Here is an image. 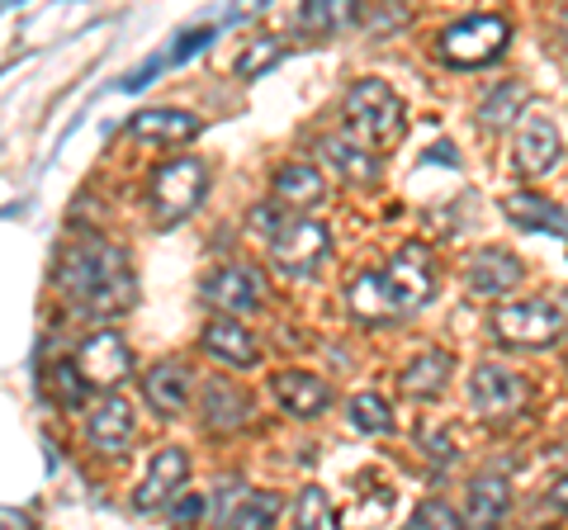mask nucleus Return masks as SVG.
<instances>
[{"label": "nucleus", "instance_id": "1", "mask_svg": "<svg viewBox=\"0 0 568 530\" xmlns=\"http://www.w3.org/2000/svg\"><path fill=\"white\" fill-rule=\"evenodd\" d=\"M58 285L85 317H123L138 304V279L129 252L104 237H81L71 242L58 261Z\"/></svg>", "mask_w": 568, "mask_h": 530}, {"label": "nucleus", "instance_id": "2", "mask_svg": "<svg viewBox=\"0 0 568 530\" xmlns=\"http://www.w3.org/2000/svg\"><path fill=\"white\" fill-rule=\"evenodd\" d=\"M440 289V271H436V256L426 246L407 242L403 252L388 261V271L379 275H355L346 285V304L361 323H384L394 313H413L422 304H432Z\"/></svg>", "mask_w": 568, "mask_h": 530}, {"label": "nucleus", "instance_id": "3", "mask_svg": "<svg viewBox=\"0 0 568 530\" xmlns=\"http://www.w3.org/2000/svg\"><path fill=\"white\" fill-rule=\"evenodd\" d=\"M346 123L361 143L375 147H394L403 137V100L388 81L379 77H361L346 91Z\"/></svg>", "mask_w": 568, "mask_h": 530}, {"label": "nucleus", "instance_id": "4", "mask_svg": "<svg viewBox=\"0 0 568 530\" xmlns=\"http://www.w3.org/2000/svg\"><path fill=\"white\" fill-rule=\"evenodd\" d=\"M209 194V166L200 156H171L166 166H156L152 175V218L171 227V223H185L200 200Z\"/></svg>", "mask_w": 568, "mask_h": 530}, {"label": "nucleus", "instance_id": "5", "mask_svg": "<svg viewBox=\"0 0 568 530\" xmlns=\"http://www.w3.org/2000/svg\"><path fill=\"white\" fill-rule=\"evenodd\" d=\"M511 43V24L503 14H469V20H455L446 33H440V62L450 67H488L507 52Z\"/></svg>", "mask_w": 568, "mask_h": 530}, {"label": "nucleus", "instance_id": "6", "mask_svg": "<svg viewBox=\"0 0 568 530\" xmlns=\"http://www.w3.org/2000/svg\"><path fill=\"white\" fill-rule=\"evenodd\" d=\"M332 256V227L317 218H290L271 237V265L290 279H308Z\"/></svg>", "mask_w": 568, "mask_h": 530}, {"label": "nucleus", "instance_id": "7", "mask_svg": "<svg viewBox=\"0 0 568 530\" xmlns=\"http://www.w3.org/2000/svg\"><path fill=\"white\" fill-rule=\"evenodd\" d=\"M493 332L507 346L521 350H545L564 337V308L549 298H521V304H503L493 317Z\"/></svg>", "mask_w": 568, "mask_h": 530}, {"label": "nucleus", "instance_id": "8", "mask_svg": "<svg viewBox=\"0 0 568 530\" xmlns=\"http://www.w3.org/2000/svg\"><path fill=\"white\" fill-rule=\"evenodd\" d=\"M71 365H77V375L85 379V388H100V394L110 398L114 388L133 375V350H129V342H123L119 332L104 327V332H91V337H81Z\"/></svg>", "mask_w": 568, "mask_h": 530}, {"label": "nucleus", "instance_id": "9", "mask_svg": "<svg viewBox=\"0 0 568 530\" xmlns=\"http://www.w3.org/2000/svg\"><path fill=\"white\" fill-rule=\"evenodd\" d=\"M469 402L478 417L488 421H507L511 412L526 408V379L511 375L507 365H478L469 379Z\"/></svg>", "mask_w": 568, "mask_h": 530}, {"label": "nucleus", "instance_id": "10", "mask_svg": "<svg viewBox=\"0 0 568 530\" xmlns=\"http://www.w3.org/2000/svg\"><path fill=\"white\" fill-rule=\"evenodd\" d=\"M559 123L545 110H526L517 123V171L521 175H549L559 166Z\"/></svg>", "mask_w": 568, "mask_h": 530}, {"label": "nucleus", "instance_id": "11", "mask_svg": "<svg viewBox=\"0 0 568 530\" xmlns=\"http://www.w3.org/2000/svg\"><path fill=\"white\" fill-rule=\"evenodd\" d=\"M185 483H190V455H185L181 446L156 450L148 479H142L138 492H133V507H138V511L166 507V502H175V498H185Z\"/></svg>", "mask_w": 568, "mask_h": 530}, {"label": "nucleus", "instance_id": "12", "mask_svg": "<svg viewBox=\"0 0 568 530\" xmlns=\"http://www.w3.org/2000/svg\"><path fill=\"white\" fill-rule=\"evenodd\" d=\"M85 440L100 450V455H123L138 440V417H133V408L123 402L119 394H110V398H100L91 412H85Z\"/></svg>", "mask_w": 568, "mask_h": 530}, {"label": "nucleus", "instance_id": "13", "mask_svg": "<svg viewBox=\"0 0 568 530\" xmlns=\"http://www.w3.org/2000/svg\"><path fill=\"white\" fill-rule=\"evenodd\" d=\"M204 298L213 308H223L227 317H242V313H256L261 308V279L252 265H223L204 279Z\"/></svg>", "mask_w": 568, "mask_h": 530}, {"label": "nucleus", "instance_id": "14", "mask_svg": "<svg viewBox=\"0 0 568 530\" xmlns=\"http://www.w3.org/2000/svg\"><path fill=\"white\" fill-rule=\"evenodd\" d=\"M511 507V483L503 473H478L465 498V526L469 530H497Z\"/></svg>", "mask_w": 568, "mask_h": 530}, {"label": "nucleus", "instance_id": "15", "mask_svg": "<svg viewBox=\"0 0 568 530\" xmlns=\"http://www.w3.org/2000/svg\"><path fill=\"white\" fill-rule=\"evenodd\" d=\"M517 285H521V261L503 252V246H484V252L469 256V289L474 294L497 298V294H511Z\"/></svg>", "mask_w": 568, "mask_h": 530}, {"label": "nucleus", "instance_id": "16", "mask_svg": "<svg viewBox=\"0 0 568 530\" xmlns=\"http://www.w3.org/2000/svg\"><path fill=\"white\" fill-rule=\"evenodd\" d=\"M204 350H209L213 360L233 365V369H252V365L261 360L256 337L237 323V317H219V323H209V327H204Z\"/></svg>", "mask_w": 568, "mask_h": 530}, {"label": "nucleus", "instance_id": "17", "mask_svg": "<svg viewBox=\"0 0 568 530\" xmlns=\"http://www.w3.org/2000/svg\"><path fill=\"white\" fill-rule=\"evenodd\" d=\"M200 129L204 123L194 114H185V110H142L129 123V133L138 137V143H162V147L190 143V137H200Z\"/></svg>", "mask_w": 568, "mask_h": 530}, {"label": "nucleus", "instance_id": "18", "mask_svg": "<svg viewBox=\"0 0 568 530\" xmlns=\"http://www.w3.org/2000/svg\"><path fill=\"white\" fill-rule=\"evenodd\" d=\"M142 394H148L152 412H162V417L185 412V402H190V369H185V365H175V360L152 365V369H148V379H142Z\"/></svg>", "mask_w": 568, "mask_h": 530}, {"label": "nucleus", "instance_id": "19", "mask_svg": "<svg viewBox=\"0 0 568 530\" xmlns=\"http://www.w3.org/2000/svg\"><path fill=\"white\" fill-rule=\"evenodd\" d=\"M275 398L284 402V412H294V417H317L332 402L327 384L308 375V369H284V375H275Z\"/></svg>", "mask_w": 568, "mask_h": 530}, {"label": "nucleus", "instance_id": "20", "mask_svg": "<svg viewBox=\"0 0 568 530\" xmlns=\"http://www.w3.org/2000/svg\"><path fill=\"white\" fill-rule=\"evenodd\" d=\"M503 214L521 227V233H564L568 237V208L540 200V194H507Z\"/></svg>", "mask_w": 568, "mask_h": 530}, {"label": "nucleus", "instance_id": "21", "mask_svg": "<svg viewBox=\"0 0 568 530\" xmlns=\"http://www.w3.org/2000/svg\"><path fill=\"white\" fill-rule=\"evenodd\" d=\"M323 194H327L323 171L308 166V162H294V166H284L275 175V204L280 208H294V214H304V208H313Z\"/></svg>", "mask_w": 568, "mask_h": 530}, {"label": "nucleus", "instance_id": "22", "mask_svg": "<svg viewBox=\"0 0 568 530\" xmlns=\"http://www.w3.org/2000/svg\"><path fill=\"white\" fill-rule=\"evenodd\" d=\"M246 417H252V398H246L237 384L209 379V388H204V427H213V431H237Z\"/></svg>", "mask_w": 568, "mask_h": 530}, {"label": "nucleus", "instance_id": "23", "mask_svg": "<svg viewBox=\"0 0 568 530\" xmlns=\"http://www.w3.org/2000/svg\"><path fill=\"white\" fill-rule=\"evenodd\" d=\"M450 369H455L450 350H436V346H432V350H422V356L403 369L398 384H403V394H413V398H432V394H440V388H446Z\"/></svg>", "mask_w": 568, "mask_h": 530}, {"label": "nucleus", "instance_id": "24", "mask_svg": "<svg viewBox=\"0 0 568 530\" xmlns=\"http://www.w3.org/2000/svg\"><path fill=\"white\" fill-rule=\"evenodd\" d=\"M317 156H323V162L332 166V171H342L346 181H375V156H369L361 143H355V137H323V143H317Z\"/></svg>", "mask_w": 568, "mask_h": 530}, {"label": "nucleus", "instance_id": "25", "mask_svg": "<svg viewBox=\"0 0 568 530\" xmlns=\"http://www.w3.org/2000/svg\"><path fill=\"white\" fill-rule=\"evenodd\" d=\"M355 20H365V10L351 6V0H308V6L298 10V29L304 33H332Z\"/></svg>", "mask_w": 568, "mask_h": 530}, {"label": "nucleus", "instance_id": "26", "mask_svg": "<svg viewBox=\"0 0 568 530\" xmlns=\"http://www.w3.org/2000/svg\"><path fill=\"white\" fill-rule=\"evenodd\" d=\"M280 517V498L275 492H242L233 517H227V530H271Z\"/></svg>", "mask_w": 568, "mask_h": 530}, {"label": "nucleus", "instance_id": "27", "mask_svg": "<svg viewBox=\"0 0 568 530\" xmlns=\"http://www.w3.org/2000/svg\"><path fill=\"white\" fill-rule=\"evenodd\" d=\"M521 104H526V85L507 81V85H497L484 104H478V119H484V129H507V123L521 114Z\"/></svg>", "mask_w": 568, "mask_h": 530}, {"label": "nucleus", "instance_id": "28", "mask_svg": "<svg viewBox=\"0 0 568 530\" xmlns=\"http://www.w3.org/2000/svg\"><path fill=\"white\" fill-rule=\"evenodd\" d=\"M346 412H351V427L365 431V436H384L394 427V412H388V402L379 394H355Z\"/></svg>", "mask_w": 568, "mask_h": 530}, {"label": "nucleus", "instance_id": "29", "mask_svg": "<svg viewBox=\"0 0 568 530\" xmlns=\"http://www.w3.org/2000/svg\"><path fill=\"white\" fill-rule=\"evenodd\" d=\"M280 58H284V43H280V39H256V43H246V48H242V58H237V77L256 81V77L271 72Z\"/></svg>", "mask_w": 568, "mask_h": 530}, {"label": "nucleus", "instance_id": "30", "mask_svg": "<svg viewBox=\"0 0 568 530\" xmlns=\"http://www.w3.org/2000/svg\"><path fill=\"white\" fill-rule=\"evenodd\" d=\"M332 526V507L323 488H304L294 502V530H327Z\"/></svg>", "mask_w": 568, "mask_h": 530}, {"label": "nucleus", "instance_id": "31", "mask_svg": "<svg viewBox=\"0 0 568 530\" xmlns=\"http://www.w3.org/2000/svg\"><path fill=\"white\" fill-rule=\"evenodd\" d=\"M403 530H459V517L440 498H426V502H417L413 517L403 521Z\"/></svg>", "mask_w": 568, "mask_h": 530}, {"label": "nucleus", "instance_id": "32", "mask_svg": "<svg viewBox=\"0 0 568 530\" xmlns=\"http://www.w3.org/2000/svg\"><path fill=\"white\" fill-rule=\"evenodd\" d=\"M52 384H58L62 402H81V394H85V379L77 375V365H71V360H62L58 369H52Z\"/></svg>", "mask_w": 568, "mask_h": 530}, {"label": "nucleus", "instance_id": "33", "mask_svg": "<svg viewBox=\"0 0 568 530\" xmlns=\"http://www.w3.org/2000/svg\"><path fill=\"white\" fill-rule=\"evenodd\" d=\"M204 43H213V29H190V33H181V48H171L166 52V67H181L185 58H194Z\"/></svg>", "mask_w": 568, "mask_h": 530}, {"label": "nucleus", "instance_id": "34", "mask_svg": "<svg viewBox=\"0 0 568 530\" xmlns=\"http://www.w3.org/2000/svg\"><path fill=\"white\" fill-rule=\"evenodd\" d=\"M200 517H204V498H181V507L171 511V521H175V526H194Z\"/></svg>", "mask_w": 568, "mask_h": 530}, {"label": "nucleus", "instance_id": "35", "mask_svg": "<svg viewBox=\"0 0 568 530\" xmlns=\"http://www.w3.org/2000/svg\"><path fill=\"white\" fill-rule=\"evenodd\" d=\"M549 507H559L564 517H568V473H564V479H559L555 488H549Z\"/></svg>", "mask_w": 568, "mask_h": 530}]
</instances>
